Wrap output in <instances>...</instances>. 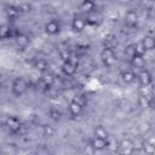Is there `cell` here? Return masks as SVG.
Segmentation results:
<instances>
[{"label": "cell", "mask_w": 155, "mask_h": 155, "mask_svg": "<svg viewBox=\"0 0 155 155\" xmlns=\"http://www.w3.org/2000/svg\"><path fill=\"white\" fill-rule=\"evenodd\" d=\"M28 90V82L25 81L24 78L18 76L12 81V86H11V91L16 97H21L23 96Z\"/></svg>", "instance_id": "obj_1"}, {"label": "cell", "mask_w": 155, "mask_h": 155, "mask_svg": "<svg viewBox=\"0 0 155 155\" xmlns=\"http://www.w3.org/2000/svg\"><path fill=\"white\" fill-rule=\"evenodd\" d=\"M101 59L104 64V67L107 68H111L115 62H116V57H115V52L114 50L110 48H103L101 52Z\"/></svg>", "instance_id": "obj_2"}, {"label": "cell", "mask_w": 155, "mask_h": 155, "mask_svg": "<svg viewBox=\"0 0 155 155\" xmlns=\"http://www.w3.org/2000/svg\"><path fill=\"white\" fill-rule=\"evenodd\" d=\"M5 125L6 127L15 134H21L22 133V128H23V125L21 122V120L16 116H8L5 121Z\"/></svg>", "instance_id": "obj_3"}, {"label": "cell", "mask_w": 155, "mask_h": 155, "mask_svg": "<svg viewBox=\"0 0 155 155\" xmlns=\"http://www.w3.org/2000/svg\"><path fill=\"white\" fill-rule=\"evenodd\" d=\"M117 151L120 155H132L134 151V143L131 139H122L117 144Z\"/></svg>", "instance_id": "obj_4"}, {"label": "cell", "mask_w": 155, "mask_h": 155, "mask_svg": "<svg viewBox=\"0 0 155 155\" xmlns=\"http://www.w3.org/2000/svg\"><path fill=\"white\" fill-rule=\"evenodd\" d=\"M76 68H78V61L74 59L71 56H70V58L68 61H64V63L62 64V71L67 76L74 75L75 71H76Z\"/></svg>", "instance_id": "obj_5"}, {"label": "cell", "mask_w": 155, "mask_h": 155, "mask_svg": "<svg viewBox=\"0 0 155 155\" xmlns=\"http://www.w3.org/2000/svg\"><path fill=\"white\" fill-rule=\"evenodd\" d=\"M85 21H86V24H90V25H98L101 22H102V15L99 12H97L96 10L92 11V12H88L86 13V16L84 17Z\"/></svg>", "instance_id": "obj_6"}, {"label": "cell", "mask_w": 155, "mask_h": 155, "mask_svg": "<svg viewBox=\"0 0 155 155\" xmlns=\"http://www.w3.org/2000/svg\"><path fill=\"white\" fill-rule=\"evenodd\" d=\"M90 145L94 150H103V149L109 147V140L103 139V138H98V137H93L90 139Z\"/></svg>", "instance_id": "obj_7"}, {"label": "cell", "mask_w": 155, "mask_h": 155, "mask_svg": "<svg viewBox=\"0 0 155 155\" xmlns=\"http://www.w3.org/2000/svg\"><path fill=\"white\" fill-rule=\"evenodd\" d=\"M136 78L138 79L140 86H143V87H147V86H149L151 84V74L147 69H142Z\"/></svg>", "instance_id": "obj_8"}, {"label": "cell", "mask_w": 155, "mask_h": 155, "mask_svg": "<svg viewBox=\"0 0 155 155\" xmlns=\"http://www.w3.org/2000/svg\"><path fill=\"white\" fill-rule=\"evenodd\" d=\"M61 30V24L58 21H48L46 24H45V31L48 34V35H56L58 34Z\"/></svg>", "instance_id": "obj_9"}, {"label": "cell", "mask_w": 155, "mask_h": 155, "mask_svg": "<svg viewBox=\"0 0 155 155\" xmlns=\"http://www.w3.org/2000/svg\"><path fill=\"white\" fill-rule=\"evenodd\" d=\"M138 22V13L136 10H128L125 15V24L127 27H134Z\"/></svg>", "instance_id": "obj_10"}, {"label": "cell", "mask_w": 155, "mask_h": 155, "mask_svg": "<svg viewBox=\"0 0 155 155\" xmlns=\"http://www.w3.org/2000/svg\"><path fill=\"white\" fill-rule=\"evenodd\" d=\"M16 38L17 34L15 33V29L11 28L8 24H2L0 25V39L4 40V39H8V38Z\"/></svg>", "instance_id": "obj_11"}, {"label": "cell", "mask_w": 155, "mask_h": 155, "mask_svg": "<svg viewBox=\"0 0 155 155\" xmlns=\"http://www.w3.org/2000/svg\"><path fill=\"white\" fill-rule=\"evenodd\" d=\"M86 27V21L81 16H75L71 21V28L74 31H82Z\"/></svg>", "instance_id": "obj_12"}, {"label": "cell", "mask_w": 155, "mask_h": 155, "mask_svg": "<svg viewBox=\"0 0 155 155\" xmlns=\"http://www.w3.org/2000/svg\"><path fill=\"white\" fill-rule=\"evenodd\" d=\"M140 44L143 45V47H144L145 51H151V50H154V47H155V40H154V36H153L151 34L145 35V36L142 39Z\"/></svg>", "instance_id": "obj_13"}, {"label": "cell", "mask_w": 155, "mask_h": 155, "mask_svg": "<svg viewBox=\"0 0 155 155\" xmlns=\"http://www.w3.org/2000/svg\"><path fill=\"white\" fill-rule=\"evenodd\" d=\"M53 81H54L53 75H52L51 73H47V71H45V73L41 75V78H40V84H41L42 86H45L46 88H50V87L53 85Z\"/></svg>", "instance_id": "obj_14"}, {"label": "cell", "mask_w": 155, "mask_h": 155, "mask_svg": "<svg viewBox=\"0 0 155 155\" xmlns=\"http://www.w3.org/2000/svg\"><path fill=\"white\" fill-rule=\"evenodd\" d=\"M131 64L134 68H137V69H140V70L144 69V67H145V58H144V56H139V54L133 56L131 58Z\"/></svg>", "instance_id": "obj_15"}, {"label": "cell", "mask_w": 155, "mask_h": 155, "mask_svg": "<svg viewBox=\"0 0 155 155\" xmlns=\"http://www.w3.org/2000/svg\"><path fill=\"white\" fill-rule=\"evenodd\" d=\"M21 8H19V6H15V5H10V6H7L6 7V15H7V17L8 18H12V19H15V18H17L19 15H21Z\"/></svg>", "instance_id": "obj_16"}, {"label": "cell", "mask_w": 155, "mask_h": 155, "mask_svg": "<svg viewBox=\"0 0 155 155\" xmlns=\"http://www.w3.org/2000/svg\"><path fill=\"white\" fill-rule=\"evenodd\" d=\"M82 109L84 108H81L76 102H74V101H71L70 103H69V105H68V110H69V113H70V115H73V116H79L81 113H82Z\"/></svg>", "instance_id": "obj_17"}, {"label": "cell", "mask_w": 155, "mask_h": 155, "mask_svg": "<svg viewBox=\"0 0 155 155\" xmlns=\"http://www.w3.org/2000/svg\"><path fill=\"white\" fill-rule=\"evenodd\" d=\"M80 10L82 11V12H85V13H88V12H92V11H94V7H96V4L93 2V1H91V0H85V1H82L81 4H80Z\"/></svg>", "instance_id": "obj_18"}, {"label": "cell", "mask_w": 155, "mask_h": 155, "mask_svg": "<svg viewBox=\"0 0 155 155\" xmlns=\"http://www.w3.org/2000/svg\"><path fill=\"white\" fill-rule=\"evenodd\" d=\"M15 40H16V44L19 47H27L29 45V41H30L29 36L25 35V34H17V36L15 38Z\"/></svg>", "instance_id": "obj_19"}, {"label": "cell", "mask_w": 155, "mask_h": 155, "mask_svg": "<svg viewBox=\"0 0 155 155\" xmlns=\"http://www.w3.org/2000/svg\"><path fill=\"white\" fill-rule=\"evenodd\" d=\"M103 44H104V48L114 50V47L117 45V40H116V38L114 35H108V36H105Z\"/></svg>", "instance_id": "obj_20"}, {"label": "cell", "mask_w": 155, "mask_h": 155, "mask_svg": "<svg viewBox=\"0 0 155 155\" xmlns=\"http://www.w3.org/2000/svg\"><path fill=\"white\" fill-rule=\"evenodd\" d=\"M142 149L147 155H154V144L153 140H143L142 142Z\"/></svg>", "instance_id": "obj_21"}, {"label": "cell", "mask_w": 155, "mask_h": 155, "mask_svg": "<svg viewBox=\"0 0 155 155\" xmlns=\"http://www.w3.org/2000/svg\"><path fill=\"white\" fill-rule=\"evenodd\" d=\"M134 79H136V74L133 71H131V70H126V71L121 73V80L125 84H131Z\"/></svg>", "instance_id": "obj_22"}, {"label": "cell", "mask_w": 155, "mask_h": 155, "mask_svg": "<svg viewBox=\"0 0 155 155\" xmlns=\"http://www.w3.org/2000/svg\"><path fill=\"white\" fill-rule=\"evenodd\" d=\"M34 68H35L36 70L41 71V73H45V71L47 70L48 65H47V62H46V61H44V59H38V61L34 63Z\"/></svg>", "instance_id": "obj_23"}, {"label": "cell", "mask_w": 155, "mask_h": 155, "mask_svg": "<svg viewBox=\"0 0 155 155\" xmlns=\"http://www.w3.org/2000/svg\"><path fill=\"white\" fill-rule=\"evenodd\" d=\"M94 137L98 138H103V139H108V132L103 126H97L94 128Z\"/></svg>", "instance_id": "obj_24"}, {"label": "cell", "mask_w": 155, "mask_h": 155, "mask_svg": "<svg viewBox=\"0 0 155 155\" xmlns=\"http://www.w3.org/2000/svg\"><path fill=\"white\" fill-rule=\"evenodd\" d=\"M48 115H50V117H51L52 120H54V121H58V120L61 119V111H59L58 108H56V107H52V108L48 110Z\"/></svg>", "instance_id": "obj_25"}, {"label": "cell", "mask_w": 155, "mask_h": 155, "mask_svg": "<svg viewBox=\"0 0 155 155\" xmlns=\"http://www.w3.org/2000/svg\"><path fill=\"white\" fill-rule=\"evenodd\" d=\"M73 101L76 102L81 108L86 107V104H87V98H86L84 94H76V96L73 98Z\"/></svg>", "instance_id": "obj_26"}, {"label": "cell", "mask_w": 155, "mask_h": 155, "mask_svg": "<svg viewBox=\"0 0 155 155\" xmlns=\"http://www.w3.org/2000/svg\"><path fill=\"white\" fill-rule=\"evenodd\" d=\"M125 54L131 59L133 56H136V48H134V44H130L125 47Z\"/></svg>", "instance_id": "obj_27"}, {"label": "cell", "mask_w": 155, "mask_h": 155, "mask_svg": "<svg viewBox=\"0 0 155 155\" xmlns=\"http://www.w3.org/2000/svg\"><path fill=\"white\" fill-rule=\"evenodd\" d=\"M42 134L45 137H52L54 134V128L50 125H44L42 126Z\"/></svg>", "instance_id": "obj_28"}, {"label": "cell", "mask_w": 155, "mask_h": 155, "mask_svg": "<svg viewBox=\"0 0 155 155\" xmlns=\"http://www.w3.org/2000/svg\"><path fill=\"white\" fill-rule=\"evenodd\" d=\"M35 155H51V151L45 145H39L35 149Z\"/></svg>", "instance_id": "obj_29"}, {"label": "cell", "mask_w": 155, "mask_h": 155, "mask_svg": "<svg viewBox=\"0 0 155 155\" xmlns=\"http://www.w3.org/2000/svg\"><path fill=\"white\" fill-rule=\"evenodd\" d=\"M150 130H151V125H150L148 121H145V122L140 124V126H139V131H140L142 133H145V134H147Z\"/></svg>", "instance_id": "obj_30"}, {"label": "cell", "mask_w": 155, "mask_h": 155, "mask_svg": "<svg viewBox=\"0 0 155 155\" xmlns=\"http://www.w3.org/2000/svg\"><path fill=\"white\" fill-rule=\"evenodd\" d=\"M134 48H136V54H139V56H144V53L147 52V51L144 50V47H143V45H142L140 42L136 44V45H134Z\"/></svg>", "instance_id": "obj_31"}]
</instances>
